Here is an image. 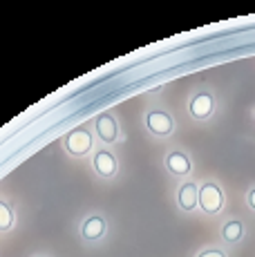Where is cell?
Returning <instances> with one entry per match:
<instances>
[{
  "label": "cell",
  "mask_w": 255,
  "mask_h": 257,
  "mask_svg": "<svg viewBox=\"0 0 255 257\" xmlns=\"http://www.w3.org/2000/svg\"><path fill=\"white\" fill-rule=\"evenodd\" d=\"M199 208H202L206 215H217L224 208V192L222 188L213 181H206V184L199 188Z\"/></svg>",
  "instance_id": "obj_1"
},
{
  "label": "cell",
  "mask_w": 255,
  "mask_h": 257,
  "mask_svg": "<svg viewBox=\"0 0 255 257\" xmlns=\"http://www.w3.org/2000/svg\"><path fill=\"white\" fill-rule=\"evenodd\" d=\"M78 233L85 241H99L105 237L107 233V221L103 215H90L85 217V219L81 221V226H78Z\"/></svg>",
  "instance_id": "obj_2"
},
{
  "label": "cell",
  "mask_w": 255,
  "mask_h": 257,
  "mask_svg": "<svg viewBox=\"0 0 255 257\" xmlns=\"http://www.w3.org/2000/svg\"><path fill=\"white\" fill-rule=\"evenodd\" d=\"M65 148H67V152H70V155H74V157L87 155V152H90V148H92L90 132L83 130V127L72 130L70 135H67V139H65Z\"/></svg>",
  "instance_id": "obj_3"
},
{
  "label": "cell",
  "mask_w": 255,
  "mask_h": 257,
  "mask_svg": "<svg viewBox=\"0 0 255 257\" xmlns=\"http://www.w3.org/2000/svg\"><path fill=\"white\" fill-rule=\"evenodd\" d=\"M177 204H179V208L186 210V212L195 210V208L199 206V188L195 186L193 181H186V184L179 188V192H177Z\"/></svg>",
  "instance_id": "obj_4"
},
{
  "label": "cell",
  "mask_w": 255,
  "mask_h": 257,
  "mask_svg": "<svg viewBox=\"0 0 255 257\" xmlns=\"http://www.w3.org/2000/svg\"><path fill=\"white\" fill-rule=\"evenodd\" d=\"M146 121H148V127L155 132V135L166 137L173 132V118L166 114V112H150Z\"/></svg>",
  "instance_id": "obj_5"
},
{
  "label": "cell",
  "mask_w": 255,
  "mask_h": 257,
  "mask_svg": "<svg viewBox=\"0 0 255 257\" xmlns=\"http://www.w3.org/2000/svg\"><path fill=\"white\" fill-rule=\"evenodd\" d=\"M244 233H246V228H244V224L239 219L224 221L222 228H219V235H222V239L226 241V244H237V241L244 237Z\"/></svg>",
  "instance_id": "obj_6"
},
{
  "label": "cell",
  "mask_w": 255,
  "mask_h": 257,
  "mask_svg": "<svg viewBox=\"0 0 255 257\" xmlns=\"http://www.w3.org/2000/svg\"><path fill=\"white\" fill-rule=\"evenodd\" d=\"M96 132H99V137H101L103 141L112 143V141L116 139V132H119V127H116V121L110 114H101V116H96Z\"/></svg>",
  "instance_id": "obj_7"
},
{
  "label": "cell",
  "mask_w": 255,
  "mask_h": 257,
  "mask_svg": "<svg viewBox=\"0 0 255 257\" xmlns=\"http://www.w3.org/2000/svg\"><path fill=\"white\" fill-rule=\"evenodd\" d=\"M94 170L99 172L101 177H112L116 172V159L107 150L96 152V157H94Z\"/></svg>",
  "instance_id": "obj_8"
},
{
  "label": "cell",
  "mask_w": 255,
  "mask_h": 257,
  "mask_svg": "<svg viewBox=\"0 0 255 257\" xmlns=\"http://www.w3.org/2000/svg\"><path fill=\"white\" fill-rule=\"evenodd\" d=\"M213 112V96L210 94H197L190 103V114L195 118H206Z\"/></svg>",
  "instance_id": "obj_9"
},
{
  "label": "cell",
  "mask_w": 255,
  "mask_h": 257,
  "mask_svg": "<svg viewBox=\"0 0 255 257\" xmlns=\"http://www.w3.org/2000/svg\"><path fill=\"white\" fill-rule=\"evenodd\" d=\"M166 166H168V170L173 172V175H188L190 172L188 157L181 155V152H170V155L166 157Z\"/></svg>",
  "instance_id": "obj_10"
},
{
  "label": "cell",
  "mask_w": 255,
  "mask_h": 257,
  "mask_svg": "<svg viewBox=\"0 0 255 257\" xmlns=\"http://www.w3.org/2000/svg\"><path fill=\"white\" fill-rule=\"evenodd\" d=\"M14 208L7 204V201L0 199V233H7L9 228L14 226Z\"/></svg>",
  "instance_id": "obj_11"
},
{
  "label": "cell",
  "mask_w": 255,
  "mask_h": 257,
  "mask_svg": "<svg viewBox=\"0 0 255 257\" xmlns=\"http://www.w3.org/2000/svg\"><path fill=\"white\" fill-rule=\"evenodd\" d=\"M195 257H228V253L219 246H208V248H202Z\"/></svg>",
  "instance_id": "obj_12"
},
{
  "label": "cell",
  "mask_w": 255,
  "mask_h": 257,
  "mask_svg": "<svg viewBox=\"0 0 255 257\" xmlns=\"http://www.w3.org/2000/svg\"><path fill=\"white\" fill-rule=\"evenodd\" d=\"M246 201H248V206H251V210H255V188H253V190H251V192H248Z\"/></svg>",
  "instance_id": "obj_13"
},
{
  "label": "cell",
  "mask_w": 255,
  "mask_h": 257,
  "mask_svg": "<svg viewBox=\"0 0 255 257\" xmlns=\"http://www.w3.org/2000/svg\"><path fill=\"white\" fill-rule=\"evenodd\" d=\"M38 257H45V255H38Z\"/></svg>",
  "instance_id": "obj_14"
}]
</instances>
